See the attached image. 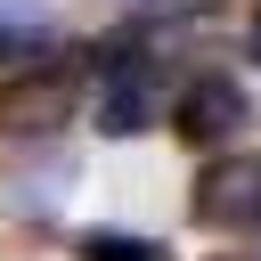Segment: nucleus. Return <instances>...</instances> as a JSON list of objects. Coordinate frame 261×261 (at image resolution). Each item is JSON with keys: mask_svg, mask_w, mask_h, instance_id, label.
<instances>
[{"mask_svg": "<svg viewBox=\"0 0 261 261\" xmlns=\"http://www.w3.org/2000/svg\"><path fill=\"white\" fill-rule=\"evenodd\" d=\"M163 122V65L139 41H98V130L139 139Z\"/></svg>", "mask_w": 261, "mask_h": 261, "instance_id": "obj_1", "label": "nucleus"}, {"mask_svg": "<svg viewBox=\"0 0 261 261\" xmlns=\"http://www.w3.org/2000/svg\"><path fill=\"white\" fill-rule=\"evenodd\" d=\"M65 122H73V73H65V65L0 73V139H8V147L65 139Z\"/></svg>", "mask_w": 261, "mask_h": 261, "instance_id": "obj_2", "label": "nucleus"}, {"mask_svg": "<svg viewBox=\"0 0 261 261\" xmlns=\"http://www.w3.org/2000/svg\"><path fill=\"white\" fill-rule=\"evenodd\" d=\"M188 212L220 237H245L261 228V155H212L188 188Z\"/></svg>", "mask_w": 261, "mask_h": 261, "instance_id": "obj_3", "label": "nucleus"}, {"mask_svg": "<svg viewBox=\"0 0 261 261\" xmlns=\"http://www.w3.org/2000/svg\"><path fill=\"white\" fill-rule=\"evenodd\" d=\"M245 122H253V106H245V90H237L228 73H196V82L171 98V130H179L188 147H228Z\"/></svg>", "mask_w": 261, "mask_h": 261, "instance_id": "obj_4", "label": "nucleus"}, {"mask_svg": "<svg viewBox=\"0 0 261 261\" xmlns=\"http://www.w3.org/2000/svg\"><path fill=\"white\" fill-rule=\"evenodd\" d=\"M33 57H57V24L41 0H0V65H33Z\"/></svg>", "mask_w": 261, "mask_h": 261, "instance_id": "obj_5", "label": "nucleus"}, {"mask_svg": "<svg viewBox=\"0 0 261 261\" xmlns=\"http://www.w3.org/2000/svg\"><path fill=\"white\" fill-rule=\"evenodd\" d=\"M82 253H90V261H163V253H155L147 237H90Z\"/></svg>", "mask_w": 261, "mask_h": 261, "instance_id": "obj_6", "label": "nucleus"}, {"mask_svg": "<svg viewBox=\"0 0 261 261\" xmlns=\"http://www.w3.org/2000/svg\"><path fill=\"white\" fill-rule=\"evenodd\" d=\"M114 8H130V16H188L196 0H114Z\"/></svg>", "mask_w": 261, "mask_h": 261, "instance_id": "obj_7", "label": "nucleus"}, {"mask_svg": "<svg viewBox=\"0 0 261 261\" xmlns=\"http://www.w3.org/2000/svg\"><path fill=\"white\" fill-rule=\"evenodd\" d=\"M212 261H261V253H212Z\"/></svg>", "mask_w": 261, "mask_h": 261, "instance_id": "obj_8", "label": "nucleus"}, {"mask_svg": "<svg viewBox=\"0 0 261 261\" xmlns=\"http://www.w3.org/2000/svg\"><path fill=\"white\" fill-rule=\"evenodd\" d=\"M253 57H261V24H253Z\"/></svg>", "mask_w": 261, "mask_h": 261, "instance_id": "obj_9", "label": "nucleus"}]
</instances>
